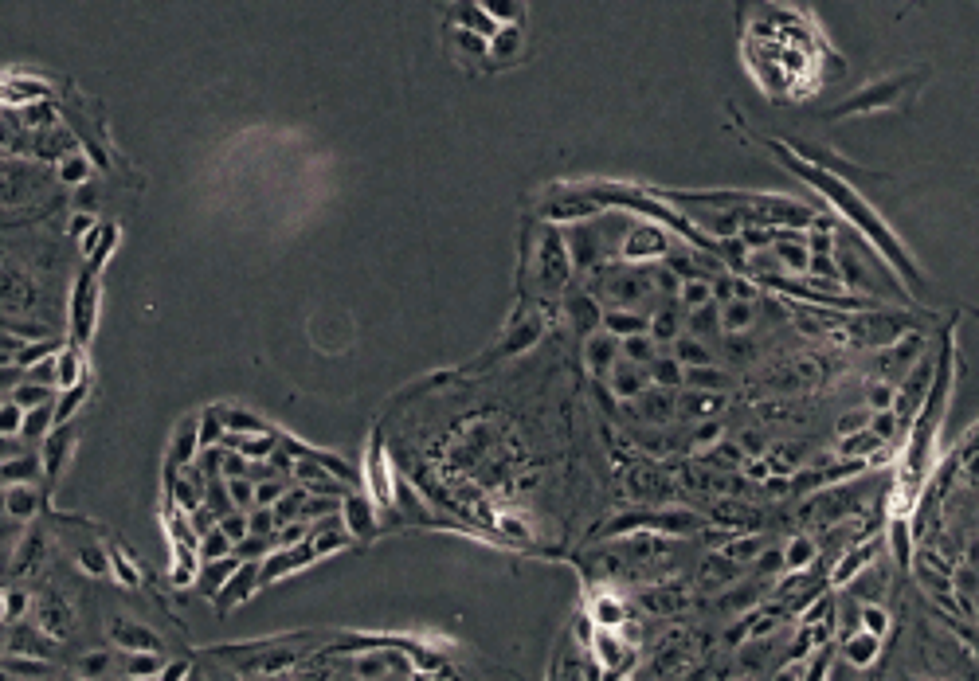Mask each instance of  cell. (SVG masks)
<instances>
[{
    "instance_id": "cell-3",
    "label": "cell",
    "mask_w": 979,
    "mask_h": 681,
    "mask_svg": "<svg viewBox=\"0 0 979 681\" xmlns=\"http://www.w3.org/2000/svg\"><path fill=\"white\" fill-rule=\"evenodd\" d=\"M365 470L392 525L416 517L545 560H572L619 517L584 384L553 325L521 306L478 357L380 411Z\"/></svg>"
},
{
    "instance_id": "cell-1",
    "label": "cell",
    "mask_w": 979,
    "mask_h": 681,
    "mask_svg": "<svg viewBox=\"0 0 979 681\" xmlns=\"http://www.w3.org/2000/svg\"><path fill=\"white\" fill-rule=\"evenodd\" d=\"M517 306L553 325L584 384L619 517L745 521L913 462L929 314L780 294L686 196L549 188L525 216Z\"/></svg>"
},
{
    "instance_id": "cell-6",
    "label": "cell",
    "mask_w": 979,
    "mask_h": 681,
    "mask_svg": "<svg viewBox=\"0 0 979 681\" xmlns=\"http://www.w3.org/2000/svg\"><path fill=\"white\" fill-rule=\"evenodd\" d=\"M192 681H482L443 642L392 631H294L204 646Z\"/></svg>"
},
{
    "instance_id": "cell-5",
    "label": "cell",
    "mask_w": 979,
    "mask_h": 681,
    "mask_svg": "<svg viewBox=\"0 0 979 681\" xmlns=\"http://www.w3.org/2000/svg\"><path fill=\"white\" fill-rule=\"evenodd\" d=\"M196 646L130 552L67 529L4 572V681H192Z\"/></svg>"
},
{
    "instance_id": "cell-7",
    "label": "cell",
    "mask_w": 979,
    "mask_h": 681,
    "mask_svg": "<svg viewBox=\"0 0 979 681\" xmlns=\"http://www.w3.org/2000/svg\"><path fill=\"white\" fill-rule=\"evenodd\" d=\"M823 681H979V666L901 580L889 627H846Z\"/></svg>"
},
{
    "instance_id": "cell-8",
    "label": "cell",
    "mask_w": 979,
    "mask_h": 681,
    "mask_svg": "<svg viewBox=\"0 0 979 681\" xmlns=\"http://www.w3.org/2000/svg\"><path fill=\"white\" fill-rule=\"evenodd\" d=\"M792 36V8H756V24L745 28V51H780L768 59H745L756 75V83L776 98H807L819 91V83H827V59H835V51H827V32L815 28V20L799 16L795 40Z\"/></svg>"
},
{
    "instance_id": "cell-4",
    "label": "cell",
    "mask_w": 979,
    "mask_h": 681,
    "mask_svg": "<svg viewBox=\"0 0 979 681\" xmlns=\"http://www.w3.org/2000/svg\"><path fill=\"white\" fill-rule=\"evenodd\" d=\"M369 470L239 404L177 427L161 470L173 588L232 611L388 529Z\"/></svg>"
},
{
    "instance_id": "cell-2",
    "label": "cell",
    "mask_w": 979,
    "mask_h": 681,
    "mask_svg": "<svg viewBox=\"0 0 979 681\" xmlns=\"http://www.w3.org/2000/svg\"><path fill=\"white\" fill-rule=\"evenodd\" d=\"M901 470L792 509L619 517L568 564L580 607L553 681H823L842 588L897 533Z\"/></svg>"
}]
</instances>
